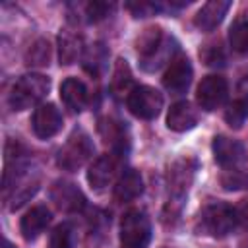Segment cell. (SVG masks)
<instances>
[{
    "mask_svg": "<svg viewBox=\"0 0 248 248\" xmlns=\"http://www.w3.org/2000/svg\"><path fill=\"white\" fill-rule=\"evenodd\" d=\"M196 169H198V163L194 157H178L170 167H169V194H170V200H169V205L167 209L170 211V215L176 219L178 211H180V205H182V200L186 198L192 182H194V176H196Z\"/></svg>",
    "mask_w": 248,
    "mask_h": 248,
    "instance_id": "cell-1",
    "label": "cell"
},
{
    "mask_svg": "<svg viewBox=\"0 0 248 248\" xmlns=\"http://www.w3.org/2000/svg\"><path fill=\"white\" fill-rule=\"evenodd\" d=\"M50 89V79L43 74H25L21 76L8 97V103L12 107V110H25L31 108L33 105H37Z\"/></svg>",
    "mask_w": 248,
    "mask_h": 248,
    "instance_id": "cell-2",
    "label": "cell"
},
{
    "mask_svg": "<svg viewBox=\"0 0 248 248\" xmlns=\"http://www.w3.org/2000/svg\"><path fill=\"white\" fill-rule=\"evenodd\" d=\"M200 227L205 234L213 238H223L232 232L236 227V215L234 207H231L225 202H211L207 203L200 213Z\"/></svg>",
    "mask_w": 248,
    "mask_h": 248,
    "instance_id": "cell-3",
    "label": "cell"
},
{
    "mask_svg": "<svg viewBox=\"0 0 248 248\" xmlns=\"http://www.w3.org/2000/svg\"><path fill=\"white\" fill-rule=\"evenodd\" d=\"M93 151H95V147H93L91 138L83 130H74L72 136L66 140V143L58 149L56 165L70 172L78 170L87 163V159L93 155Z\"/></svg>",
    "mask_w": 248,
    "mask_h": 248,
    "instance_id": "cell-4",
    "label": "cell"
},
{
    "mask_svg": "<svg viewBox=\"0 0 248 248\" xmlns=\"http://www.w3.org/2000/svg\"><path fill=\"white\" fill-rule=\"evenodd\" d=\"M151 240V223L141 209H130L120 221V246L118 248H147Z\"/></svg>",
    "mask_w": 248,
    "mask_h": 248,
    "instance_id": "cell-5",
    "label": "cell"
},
{
    "mask_svg": "<svg viewBox=\"0 0 248 248\" xmlns=\"http://www.w3.org/2000/svg\"><path fill=\"white\" fill-rule=\"evenodd\" d=\"M128 110L141 118V120H153L155 116H159L161 108H163V95L149 85H136L134 91L128 95L126 99Z\"/></svg>",
    "mask_w": 248,
    "mask_h": 248,
    "instance_id": "cell-6",
    "label": "cell"
},
{
    "mask_svg": "<svg viewBox=\"0 0 248 248\" xmlns=\"http://www.w3.org/2000/svg\"><path fill=\"white\" fill-rule=\"evenodd\" d=\"M229 85L223 76H205L198 85V105L203 110H215L227 101Z\"/></svg>",
    "mask_w": 248,
    "mask_h": 248,
    "instance_id": "cell-7",
    "label": "cell"
},
{
    "mask_svg": "<svg viewBox=\"0 0 248 248\" xmlns=\"http://www.w3.org/2000/svg\"><path fill=\"white\" fill-rule=\"evenodd\" d=\"M192 78H194V70H192L190 60L186 56H174L163 74V85L167 91L178 95L190 87Z\"/></svg>",
    "mask_w": 248,
    "mask_h": 248,
    "instance_id": "cell-8",
    "label": "cell"
},
{
    "mask_svg": "<svg viewBox=\"0 0 248 248\" xmlns=\"http://www.w3.org/2000/svg\"><path fill=\"white\" fill-rule=\"evenodd\" d=\"M31 126L37 138L41 140H48L52 136H56L62 128V114L56 108V105L52 103H43L35 108L33 118H31Z\"/></svg>",
    "mask_w": 248,
    "mask_h": 248,
    "instance_id": "cell-9",
    "label": "cell"
},
{
    "mask_svg": "<svg viewBox=\"0 0 248 248\" xmlns=\"http://www.w3.org/2000/svg\"><path fill=\"white\" fill-rule=\"evenodd\" d=\"M50 200L54 202V205L60 211H66V213L79 211L85 205V198H83L81 190L76 184L66 182V180H58V182L52 184V188H50Z\"/></svg>",
    "mask_w": 248,
    "mask_h": 248,
    "instance_id": "cell-10",
    "label": "cell"
},
{
    "mask_svg": "<svg viewBox=\"0 0 248 248\" xmlns=\"http://www.w3.org/2000/svg\"><path fill=\"white\" fill-rule=\"evenodd\" d=\"M231 6L232 4L229 0H209V2H205L198 10V14L194 17V25L200 31H213L225 19V16L231 10Z\"/></svg>",
    "mask_w": 248,
    "mask_h": 248,
    "instance_id": "cell-11",
    "label": "cell"
},
{
    "mask_svg": "<svg viewBox=\"0 0 248 248\" xmlns=\"http://www.w3.org/2000/svg\"><path fill=\"white\" fill-rule=\"evenodd\" d=\"M114 174H116V157L101 155L91 163V167L87 170V182L93 190L101 192L112 182Z\"/></svg>",
    "mask_w": 248,
    "mask_h": 248,
    "instance_id": "cell-12",
    "label": "cell"
},
{
    "mask_svg": "<svg viewBox=\"0 0 248 248\" xmlns=\"http://www.w3.org/2000/svg\"><path fill=\"white\" fill-rule=\"evenodd\" d=\"M50 219H52V215H50V209L46 205H35V207H31L21 217V223H19L21 236L25 240H35L46 229V225L50 223Z\"/></svg>",
    "mask_w": 248,
    "mask_h": 248,
    "instance_id": "cell-13",
    "label": "cell"
},
{
    "mask_svg": "<svg viewBox=\"0 0 248 248\" xmlns=\"http://www.w3.org/2000/svg\"><path fill=\"white\" fill-rule=\"evenodd\" d=\"M198 124V110L188 101H178L169 108L167 126L172 132H186Z\"/></svg>",
    "mask_w": 248,
    "mask_h": 248,
    "instance_id": "cell-14",
    "label": "cell"
},
{
    "mask_svg": "<svg viewBox=\"0 0 248 248\" xmlns=\"http://www.w3.org/2000/svg\"><path fill=\"white\" fill-rule=\"evenodd\" d=\"M143 192V178L140 174V170L136 169H126L120 178L116 180V186H114V200L118 203H126V202H132L136 200L140 194Z\"/></svg>",
    "mask_w": 248,
    "mask_h": 248,
    "instance_id": "cell-15",
    "label": "cell"
},
{
    "mask_svg": "<svg viewBox=\"0 0 248 248\" xmlns=\"http://www.w3.org/2000/svg\"><path fill=\"white\" fill-rule=\"evenodd\" d=\"M60 99L70 112H81L87 105V89L78 78H66L60 85Z\"/></svg>",
    "mask_w": 248,
    "mask_h": 248,
    "instance_id": "cell-16",
    "label": "cell"
},
{
    "mask_svg": "<svg viewBox=\"0 0 248 248\" xmlns=\"http://www.w3.org/2000/svg\"><path fill=\"white\" fill-rule=\"evenodd\" d=\"M213 155H215V161L223 167H231V165H236L242 155H244V147L240 141L232 140V138H227V136H215L213 138Z\"/></svg>",
    "mask_w": 248,
    "mask_h": 248,
    "instance_id": "cell-17",
    "label": "cell"
},
{
    "mask_svg": "<svg viewBox=\"0 0 248 248\" xmlns=\"http://www.w3.org/2000/svg\"><path fill=\"white\" fill-rule=\"evenodd\" d=\"M134 78H132V70L128 66V62L124 58H118L112 70V78H110V93L114 99H128V95L134 91Z\"/></svg>",
    "mask_w": 248,
    "mask_h": 248,
    "instance_id": "cell-18",
    "label": "cell"
},
{
    "mask_svg": "<svg viewBox=\"0 0 248 248\" xmlns=\"http://www.w3.org/2000/svg\"><path fill=\"white\" fill-rule=\"evenodd\" d=\"M81 37L74 31H62L58 35V58H60V64L64 66H70L74 64L79 56H81Z\"/></svg>",
    "mask_w": 248,
    "mask_h": 248,
    "instance_id": "cell-19",
    "label": "cell"
},
{
    "mask_svg": "<svg viewBox=\"0 0 248 248\" xmlns=\"http://www.w3.org/2000/svg\"><path fill=\"white\" fill-rule=\"evenodd\" d=\"M163 41H165V33L159 25H151V27L143 29L136 39V50H138L141 62L147 60L163 45Z\"/></svg>",
    "mask_w": 248,
    "mask_h": 248,
    "instance_id": "cell-20",
    "label": "cell"
},
{
    "mask_svg": "<svg viewBox=\"0 0 248 248\" xmlns=\"http://www.w3.org/2000/svg\"><path fill=\"white\" fill-rule=\"evenodd\" d=\"M107 58H108V52H107L105 45H101V43L91 45V46L83 52V56H81L83 68H85V72H89L91 76L103 74V70L107 68Z\"/></svg>",
    "mask_w": 248,
    "mask_h": 248,
    "instance_id": "cell-21",
    "label": "cell"
},
{
    "mask_svg": "<svg viewBox=\"0 0 248 248\" xmlns=\"http://www.w3.org/2000/svg\"><path fill=\"white\" fill-rule=\"evenodd\" d=\"M48 60H50V43L46 39H37L25 54V64L33 68H45L48 66Z\"/></svg>",
    "mask_w": 248,
    "mask_h": 248,
    "instance_id": "cell-22",
    "label": "cell"
},
{
    "mask_svg": "<svg viewBox=\"0 0 248 248\" xmlns=\"http://www.w3.org/2000/svg\"><path fill=\"white\" fill-rule=\"evenodd\" d=\"M114 10V2H103V0H93V2H85L81 4V19L87 23H95L105 19L108 14H112Z\"/></svg>",
    "mask_w": 248,
    "mask_h": 248,
    "instance_id": "cell-23",
    "label": "cell"
},
{
    "mask_svg": "<svg viewBox=\"0 0 248 248\" xmlns=\"http://www.w3.org/2000/svg\"><path fill=\"white\" fill-rule=\"evenodd\" d=\"M99 130H101L105 141L110 143L116 151H122L124 145L128 143V140H126V136H124V128H122L120 122H114V120L108 118L107 122H103V124L99 126Z\"/></svg>",
    "mask_w": 248,
    "mask_h": 248,
    "instance_id": "cell-24",
    "label": "cell"
},
{
    "mask_svg": "<svg viewBox=\"0 0 248 248\" xmlns=\"http://www.w3.org/2000/svg\"><path fill=\"white\" fill-rule=\"evenodd\" d=\"M229 43L232 50L246 54L248 52V19H236L229 29Z\"/></svg>",
    "mask_w": 248,
    "mask_h": 248,
    "instance_id": "cell-25",
    "label": "cell"
},
{
    "mask_svg": "<svg viewBox=\"0 0 248 248\" xmlns=\"http://www.w3.org/2000/svg\"><path fill=\"white\" fill-rule=\"evenodd\" d=\"M76 240L74 227L70 223H60L52 229L48 236V248H72Z\"/></svg>",
    "mask_w": 248,
    "mask_h": 248,
    "instance_id": "cell-26",
    "label": "cell"
},
{
    "mask_svg": "<svg viewBox=\"0 0 248 248\" xmlns=\"http://www.w3.org/2000/svg\"><path fill=\"white\" fill-rule=\"evenodd\" d=\"M248 118V99H236L232 101L225 110V120L231 128H240Z\"/></svg>",
    "mask_w": 248,
    "mask_h": 248,
    "instance_id": "cell-27",
    "label": "cell"
},
{
    "mask_svg": "<svg viewBox=\"0 0 248 248\" xmlns=\"http://www.w3.org/2000/svg\"><path fill=\"white\" fill-rule=\"evenodd\" d=\"M200 56L205 60V64L209 66H217V64H223L225 60V54H223V48L219 43H209V45H203V48L200 50Z\"/></svg>",
    "mask_w": 248,
    "mask_h": 248,
    "instance_id": "cell-28",
    "label": "cell"
},
{
    "mask_svg": "<svg viewBox=\"0 0 248 248\" xmlns=\"http://www.w3.org/2000/svg\"><path fill=\"white\" fill-rule=\"evenodd\" d=\"M223 186L227 190H238V188H248V176L246 174H240L236 170L232 172H227L223 178H221Z\"/></svg>",
    "mask_w": 248,
    "mask_h": 248,
    "instance_id": "cell-29",
    "label": "cell"
},
{
    "mask_svg": "<svg viewBox=\"0 0 248 248\" xmlns=\"http://www.w3.org/2000/svg\"><path fill=\"white\" fill-rule=\"evenodd\" d=\"M126 8H128L136 17H145V16H151L153 12L159 10V6L153 4V2H132V4H126Z\"/></svg>",
    "mask_w": 248,
    "mask_h": 248,
    "instance_id": "cell-30",
    "label": "cell"
},
{
    "mask_svg": "<svg viewBox=\"0 0 248 248\" xmlns=\"http://www.w3.org/2000/svg\"><path fill=\"white\" fill-rule=\"evenodd\" d=\"M234 215H236V223H240L242 227L248 229V198H242V200L236 203Z\"/></svg>",
    "mask_w": 248,
    "mask_h": 248,
    "instance_id": "cell-31",
    "label": "cell"
},
{
    "mask_svg": "<svg viewBox=\"0 0 248 248\" xmlns=\"http://www.w3.org/2000/svg\"><path fill=\"white\" fill-rule=\"evenodd\" d=\"M238 93L242 99H248V74H244L238 81Z\"/></svg>",
    "mask_w": 248,
    "mask_h": 248,
    "instance_id": "cell-32",
    "label": "cell"
},
{
    "mask_svg": "<svg viewBox=\"0 0 248 248\" xmlns=\"http://www.w3.org/2000/svg\"><path fill=\"white\" fill-rule=\"evenodd\" d=\"M4 248H14V246L10 244V240H4Z\"/></svg>",
    "mask_w": 248,
    "mask_h": 248,
    "instance_id": "cell-33",
    "label": "cell"
},
{
    "mask_svg": "<svg viewBox=\"0 0 248 248\" xmlns=\"http://www.w3.org/2000/svg\"><path fill=\"white\" fill-rule=\"evenodd\" d=\"M163 248H170V246H163Z\"/></svg>",
    "mask_w": 248,
    "mask_h": 248,
    "instance_id": "cell-34",
    "label": "cell"
}]
</instances>
